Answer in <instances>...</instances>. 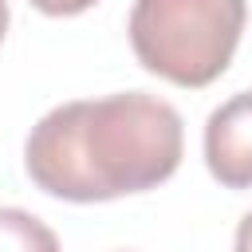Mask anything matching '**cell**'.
I'll use <instances>...</instances> for the list:
<instances>
[{"mask_svg": "<svg viewBox=\"0 0 252 252\" xmlns=\"http://www.w3.org/2000/svg\"><path fill=\"white\" fill-rule=\"evenodd\" d=\"M181 150V114L158 94L122 91L47 110L24 142V169L47 197L91 205L169 181Z\"/></svg>", "mask_w": 252, "mask_h": 252, "instance_id": "cell-1", "label": "cell"}, {"mask_svg": "<svg viewBox=\"0 0 252 252\" xmlns=\"http://www.w3.org/2000/svg\"><path fill=\"white\" fill-rule=\"evenodd\" d=\"M244 20V0H134L130 47L150 75L209 87L228 71Z\"/></svg>", "mask_w": 252, "mask_h": 252, "instance_id": "cell-2", "label": "cell"}, {"mask_svg": "<svg viewBox=\"0 0 252 252\" xmlns=\"http://www.w3.org/2000/svg\"><path fill=\"white\" fill-rule=\"evenodd\" d=\"M205 165L224 189H252V91L232 94L209 114Z\"/></svg>", "mask_w": 252, "mask_h": 252, "instance_id": "cell-3", "label": "cell"}, {"mask_svg": "<svg viewBox=\"0 0 252 252\" xmlns=\"http://www.w3.org/2000/svg\"><path fill=\"white\" fill-rule=\"evenodd\" d=\"M0 252H59V236L28 209H0Z\"/></svg>", "mask_w": 252, "mask_h": 252, "instance_id": "cell-4", "label": "cell"}, {"mask_svg": "<svg viewBox=\"0 0 252 252\" xmlns=\"http://www.w3.org/2000/svg\"><path fill=\"white\" fill-rule=\"evenodd\" d=\"M94 4L98 0H32V8H39L43 16H79Z\"/></svg>", "mask_w": 252, "mask_h": 252, "instance_id": "cell-5", "label": "cell"}, {"mask_svg": "<svg viewBox=\"0 0 252 252\" xmlns=\"http://www.w3.org/2000/svg\"><path fill=\"white\" fill-rule=\"evenodd\" d=\"M236 252H252V213H244V220L236 228Z\"/></svg>", "mask_w": 252, "mask_h": 252, "instance_id": "cell-6", "label": "cell"}, {"mask_svg": "<svg viewBox=\"0 0 252 252\" xmlns=\"http://www.w3.org/2000/svg\"><path fill=\"white\" fill-rule=\"evenodd\" d=\"M8 35V0H0V43Z\"/></svg>", "mask_w": 252, "mask_h": 252, "instance_id": "cell-7", "label": "cell"}]
</instances>
